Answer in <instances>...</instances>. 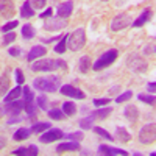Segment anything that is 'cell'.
<instances>
[{
	"instance_id": "6da1fadb",
	"label": "cell",
	"mask_w": 156,
	"mask_h": 156,
	"mask_svg": "<svg viewBox=\"0 0 156 156\" xmlns=\"http://www.w3.org/2000/svg\"><path fill=\"white\" fill-rule=\"evenodd\" d=\"M58 69H67V64L64 59H36V62L31 64L33 72H53Z\"/></svg>"
},
{
	"instance_id": "7a4b0ae2",
	"label": "cell",
	"mask_w": 156,
	"mask_h": 156,
	"mask_svg": "<svg viewBox=\"0 0 156 156\" xmlns=\"http://www.w3.org/2000/svg\"><path fill=\"white\" fill-rule=\"evenodd\" d=\"M33 87L44 92H56L58 87H61V80L58 75H50V76H41L33 80Z\"/></svg>"
},
{
	"instance_id": "3957f363",
	"label": "cell",
	"mask_w": 156,
	"mask_h": 156,
	"mask_svg": "<svg viewBox=\"0 0 156 156\" xmlns=\"http://www.w3.org/2000/svg\"><path fill=\"white\" fill-rule=\"evenodd\" d=\"M86 44V31L84 28H76L75 31H72L69 36H67V45H69V50L72 51H78L81 50Z\"/></svg>"
},
{
	"instance_id": "277c9868",
	"label": "cell",
	"mask_w": 156,
	"mask_h": 156,
	"mask_svg": "<svg viewBox=\"0 0 156 156\" xmlns=\"http://www.w3.org/2000/svg\"><path fill=\"white\" fill-rule=\"evenodd\" d=\"M126 67L134 73H144L148 69V62L137 53H131L126 56Z\"/></svg>"
},
{
	"instance_id": "5b68a950",
	"label": "cell",
	"mask_w": 156,
	"mask_h": 156,
	"mask_svg": "<svg viewBox=\"0 0 156 156\" xmlns=\"http://www.w3.org/2000/svg\"><path fill=\"white\" fill-rule=\"evenodd\" d=\"M117 56H119V50H117V48H109L108 51H105V53H103V55L92 64V69H94V70H101V69L111 66V64L117 59Z\"/></svg>"
},
{
	"instance_id": "8992f818",
	"label": "cell",
	"mask_w": 156,
	"mask_h": 156,
	"mask_svg": "<svg viewBox=\"0 0 156 156\" xmlns=\"http://www.w3.org/2000/svg\"><path fill=\"white\" fill-rule=\"evenodd\" d=\"M137 139L140 144H144V145H150L154 142L156 139V126L154 123H147L140 128V131L137 134Z\"/></svg>"
},
{
	"instance_id": "52a82bcc",
	"label": "cell",
	"mask_w": 156,
	"mask_h": 156,
	"mask_svg": "<svg viewBox=\"0 0 156 156\" xmlns=\"http://www.w3.org/2000/svg\"><path fill=\"white\" fill-rule=\"evenodd\" d=\"M131 25V17H129V14H119V16H115L111 22V30L112 31H120L126 27H129Z\"/></svg>"
},
{
	"instance_id": "ba28073f",
	"label": "cell",
	"mask_w": 156,
	"mask_h": 156,
	"mask_svg": "<svg viewBox=\"0 0 156 156\" xmlns=\"http://www.w3.org/2000/svg\"><path fill=\"white\" fill-rule=\"evenodd\" d=\"M67 27V19L62 17H48V20L44 22V30L47 31H58Z\"/></svg>"
},
{
	"instance_id": "9c48e42d",
	"label": "cell",
	"mask_w": 156,
	"mask_h": 156,
	"mask_svg": "<svg viewBox=\"0 0 156 156\" xmlns=\"http://www.w3.org/2000/svg\"><path fill=\"white\" fill-rule=\"evenodd\" d=\"M64 134L59 128H48L45 129V133L41 134V137H39V140L42 142V144H48V142H55L58 139H62Z\"/></svg>"
},
{
	"instance_id": "30bf717a",
	"label": "cell",
	"mask_w": 156,
	"mask_h": 156,
	"mask_svg": "<svg viewBox=\"0 0 156 156\" xmlns=\"http://www.w3.org/2000/svg\"><path fill=\"white\" fill-rule=\"evenodd\" d=\"M59 92L62 95H66V97H70V98H78V100H84V92L83 90H80L78 87L72 86V84H64L59 87Z\"/></svg>"
},
{
	"instance_id": "8fae6325",
	"label": "cell",
	"mask_w": 156,
	"mask_h": 156,
	"mask_svg": "<svg viewBox=\"0 0 156 156\" xmlns=\"http://www.w3.org/2000/svg\"><path fill=\"white\" fill-rule=\"evenodd\" d=\"M25 108L23 100H12V101H5V111L9 115H19L22 112V109Z\"/></svg>"
},
{
	"instance_id": "7c38bea8",
	"label": "cell",
	"mask_w": 156,
	"mask_h": 156,
	"mask_svg": "<svg viewBox=\"0 0 156 156\" xmlns=\"http://www.w3.org/2000/svg\"><path fill=\"white\" fill-rule=\"evenodd\" d=\"M0 16L5 19L14 16V0H0Z\"/></svg>"
},
{
	"instance_id": "4fadbf2b",
	"label": "cell",
	"mask_w": 156,
	"mask_h": 156,
	"mask_svg": "<svg viewBox=\"0 0 156 156\" xmlns=\"http://www.w3.org/2000/svg\"><path fill=\"white\" fill-rule=\"evenodd\" d=\"M151 17H153V9H151V8H145V9L137 16V19L133 22V27H134V28L144 27L145 23H148V22L151 20Z\"/></svg>"
},
{
	"instance_id": "5bb4252c",
	"label": "cell",
	"mask_w": 156,
	"mask_h": 156,
	"mask_svg": "<svg viewBox=\"0 0 156 156\" xmlns=\"http://www.w3.org/2000/svg\"><path fill=\"white\" fill-rule=\"evenodd\" d=\"M72 11H73V2H72V0H67V2H62V3L58 5L56 14H58V17L67 19L72 14Z\"/></svg>"
},
{
	"instance_id": "9a60e30c",
	"label": "cell",
	"mask_w": 156,
	"mask_h": 156,
	"mask_svg": "<svg viewBox=\"0 0 156 156\" xmlns=\"http://www.w3.org/2000/svg\"><path fill=\"white\" fill-rule=\"evenodd\" d=\"M45 53H47V50H45L44 45H34V47H31V50L28 51L27 61L33 62V61H36V59H39V58H42Z\"/></svg>"
},
{
	"instance_id": "2e32d148",
	"label": "cell",
	"mask_w": 156,
	"mask_h": 156,
	"mask_svg": "<svg viewBox=\"0 0 156 156\" xmlns=\"http://www.w3.org/2000/svg\"><path fill=\"white\" fill-rule=\"evenodd\" d=\"M98 153L100 154H106V156H114V154H117V156H126L128 154V151L126 150H120V148H114V147H108V145H100L98 147Z\"/></svg>"
},
{
	"instance_id": "e0dca14e",
	"label": "cell",
	"mask_w": 156,
	"mask_h": 156,
	"mask_svg": "<svg viewBox=\"0 0 156 156\" xmlns=\"http://www.w3.org/2000/svg\"><path fill=\"white\" fill-rule=\"evenodd\" d=\"M56 153H64V151H76L80 150V142L72 140V142H61V144L55 148Z\"/></svg>"
},
{
	"instance_id": "ac0fdd59",
	"label": "cell",
	"mask_w": 156,
	"mask_h": 156,
	"mask_svg": "<svg viewBox=\"0 0 156 156\" xmlns=\"http://www.w3.org/2000/svg\"><path fill=\"white\" fill-rule=\"evenodd\" d=\"M123 115H125L131 123H136V120L139 119V109H137V106H134V105H128V106L123 109Z\"/></svg>"
},
{
	"instance_id": "d6986e66",
	"label": "cell",
	"mask_w": 156,
	"mask_h": 156,
	"mask_svg": "<svg viewBox=\"0 0 156 156\" xmlns=\"http://www.w3.org/2000/svg\"><path fill=\"white\" fill-rule=\"evenodd\" d=\"M12 154H25V156H36L39 154V148L36 145H30V147H20V148H16L12 150Z\"/></svg>"
},
{
	"instance_id": "ffe728a7",
	"label": "cell",
	"mask_w": 156,
	"mask_h": 156,
	"mask_svg": "<svg viewBox=\"0 0 156 156\" xmlns=\"http://www.w3.org/2000/svg\"><path fill=\"white\" fill-rule=\"evenodd\" d=\"M20 16L23 19H30V17L34 16V8L31 6L30 0H25V2L22 3V6H20Z\"/></svg>"
},
{
	"instance_id": "44dd1931",
	"label": "cell",
	"mask_w": 156,
	"mask_h": 156,
	"mask_svg": "<svg viewBox=\"0 0 156 156\" xmlns=\"http://www.w3.org/2000/svg\"><path fill=\"white\" fill-rule=\"evenodd\" d=\"M92 61H90V56L89 55H84L80 58V61H78V70H80L81 73H87V70L92 67V64H90Z\"/></svg>"
},
{
	"instance_id": "7402d4cb",
	"label": "cell",
	"mask_w": 156,
	"mask_h": 156,
	"mask_svg": "<svg viewBox=\"0 0 156 156\" xmlns=\"http://www.w3.org/2000/svg\"><path fill=\"white\" fill-rule=\"evenodd\" d=\"M114 139H119L120 142H123V144H125V142L131 140V134H129L123 126H117L115 128V137Z\"/></svg>"
},
{
	"instance_id": "603a6c76",
	"label": "cell",
	"mask_w": 156,
	"mask_h": 156,
	"mask_svg": "<svg viewBox=\"0 0 156 156\" xmlns=\"http://www.w3.org/2000/svg\"><path fill=\"white\" fill-rule=\"evenodd\" d=\"M48 128H50V123H48V122H34V123L31 125L30 131L34 133V134H41V133H44L45 129H48Z\"/></svg>"
},
{
	"instance_id": "cb8c5ba5",
	"label": "cell",
	"mask_w": 156,
	"mask_h": 156,
	"mask_svg": "<svg viewBox=\"0 0 156 156\" xmlns=\"http://www.w3.org/2000/svg\"><path fill=\"white\" fill-rule=\"evenodd\" d=\"M111 112H112L111 108H101V106H100V109H97V111H94V112H90V114H92V117H94L95 120H103V119H106V117H108Z\"/></svg>"
},
{
	"instance_id": "d4e9b609",
	"label": "cell",
	"mask_w": 156,
	"mask_h": 156,
	"mask_svg": "<svg viewBox=\"0 0 156 156\" xmlns=\"http://www.w3.org/2000/svg\"><path fill=\"white\" fill-rule=\"evenodd\" d=\"M22 95H23V103L25 105H28V103H33L34 101V92L31 90V87L30 86H25L23 89H22Z\"/></svg>"
},
{
	"instance_id": "484cf974",
	"label": "cell",
	"mask_w": 156,
	"mask_h": 156,
	"mask_svg": "<svg viewBox=\"0 0 156 156\" xmlns=\"http://www.w3.org/2000/svg\"><path fill=\"white\" fill-rule=\"evenodd\" d=\"M22 36H23V39H33L36 36V30L31 23H25L22 27Z\"/></svg>"
},
{
	"instance_id": "4316f807",
	"label": "cell",
	"mask_w": 156,
	"mask_h": 156,
	"mask_svg": "<svg viewBox=\"0 0 156 156\" xmlns=\"http://www.w3.org/2000/svg\"><path fill=\"white\" fill-rule=\"evenodd\" d=\"M94 117H92V114H89V115H86V117H83V119H80V122H78V125H80L83 129H90L92 128V125H94Z\"/></svg>"
},
{
	"instance_id": "83f0119b",
	"label": "cell",
	"mask_w": 156,
	"mask_h": 156,
	"mask_svg": "<svg viewBox=\"0 0 156 156\" xmlns=\"http://www.w3.org/2000/svg\"><path fill=\"white\" fill-rule=\"evenodd\" d=\"M30 129L28 128H25V126H22V128H19L17 131L14 133V140H25V139H28V136H30Z\"/></svg>"
},
{
	"instance_id": "f1b7e54d",
	"label": "cell",
	"mask_w": 156,
	"mask_h": 156,
	"mask_svg": "<svg viewBox=\"0 0 156 156\" xmlns=\"http://www.w3.org/2000/svg\"><path fill=\"white\" fill-rule=\"evenodd\" d=\"M67 36L69 34H62V37L58 41V44L55 45V51L56 53H64V51H66V47H67Z\"/></svg>"
},
{
	"instance_id": "f546056e",
	"label": "cell",
	"mask_w": 156,
	"mask_h": 156,
	"mask_svg": "<svg viewBox=\"0 0 156 156\" xmlns=\"http://www.w3.org/2000/svg\"><path fill=\"white\" fill-rule=\"evenodd\" d=\"M9 89V78L6 75H0V97L5 95Z\"/></svg>"
},
{
	"instance_id": "4dcf8cb0",
	"label": "cell",
	"mask_w": 156,
	"mask_h": 156,
	"mask_svg": "<svg viewBox=\"0 0 156 156\" xmlns=\"http://www.w3.org/2000/svg\"><path fill=\"white\" fill-rule=\"evenodd\" d=\"M47 115L51 120H62L66 114L62 112V109H47Z\"/></svg>"
},
{
	"instance_id": "1f68e13d",
	"label": "cell",
	"mask_w": 156,
	"mask_h": 156,
	"mask_svg": "<svg viewBox=\"0 0 156 156\" xmlns=\"http://www.w3.org/2000/svg\"><path fill=\"white\" fill-rule=\"evenodd\" d=\"M22 94V87L20 86H16L12 90H9V92L6 94V97H5V101H12V100H16V98H19V95Z\"/></svg>"
},
{
	"instance_id": "d6a6232c",
	"label": "cell",
	"mask_w": 156,
	"mask_h": 156,
	"mask_svg": "<svg viewBox=\"0 0 156 156\" xmlns=\"http://www.w3.org/2000/svg\"><path fill=\"white\" fill-rule=\"evenodd\" d=\"M62 112L66 114V115H73L76 112V106H75V103L73 101H66L62 105Z\"/></svg>"
},
{
	"instance_id": "836d02e7",
	"label": "cell",
	"mask_w": 156,
	"mask_h": 156,
	"mask_svg": "<svg viewBox=\"0 0 156 156\" xmlns=\"http://www.w3.org/2000/svg\"><path fill=\"white\" fill-rule=\"evenodd\" d=\"M34 101H36V105H37L39 109H42V111L48 109V106H47V97L45 95H37V98H34Z\"/></svg>"
},
{
	"instance_id": "e575fe53",
	"label": "cell",
	"mask_w": 156,
	"mask_h": 156,
	"mask_svg": "<svg viewBox=\"0 0 156 156\" xmlns=\"http://www.w3.org/2000/svg\"><path fill=\"white\" fill-rule=\"evenodd\" d=\"M94 128V131L100 136V137H103V139H106V140H114V137L106 131V129H103V128H100V126H92Z\"/></svg>"
},
{
	"instance_id": "d590c367",
	"label": "cell",
	"mask_w": 156,
	"mask_h": 156,
	"mask_svg": "<svg viewBox=\"0 0 156 156\" xmlns=\"http://www.w3.org/2000/svg\"><path fill=\"white\" fill-rule=\"evenodd\" d=\"M16 37H17V36H16L14 31H8V33H5V36H3L2 44H3V45H8V44H11V42H14Z\"/></svg>"
},
{
	"instance_id": "8d00e7d4",
	"label": "cell",
	"mask_w": 156,
	"mask_h": 156,
	"mask_svg": "<svg viewBox=\"0 0 156 156\" xmlns=\"http://www.w3.org/2000/svg\"><path fill=\"white\" fill-rule=\"evenodd\" d=\"M17 25H19L17 20H9V22H6L3 27H2V31H3V33H8V31H11V30H14Z\"/></svg>"
},
{
	"instance_id": "74e56055",
	"label": "cell",
	"mask_w": 156,
	"mask_h": 156,
	"mask_svg": "<svg viewBox=\"0 0 156 156\" xmlns=\"http://www.w3.org/2000/svg\"><path fill=\"white\" fill-rule=\"evenodd\" d=\"M131 97H133V92H131V90H125L123 94H120L119 97L115 98V101H117V103H123V101L129 100V98H131Z\"/></svg>"
},
{
	"instance_id": "f35d334b",
	"label": "cell",
	"mask_w": 156,
	"mask_h": 156,
	"mask_svg": "<svg viewBox=\"0 0 156 156\" xmlns=\"http://www.w3.org/2000/svg\"><path fill=\"white\" fill-rule=\"evenodd\" d=\"M137 98L144 103H148V105H154V97L153 95H147V94H139Z\"/></svg>"
},
{
	"instance_id": "ab89813d",
	"label": "cell",
	"mask_w": 156,
	"mask_h": 156,
	"mask_svg": "<svg viewBox=\"0 0 156 156\" xmlns=\"http://www.w3.org/2000/svg\"><path fill=\"white\" fill-rule=\"evenodd\" d=\"M30 3L34 9H42L47 3V0H30Z\"/></svg>"
},
{
	"instance_id": "60d3db41",
	"label": "cell",
	"mask_w": 156,
	"mask_h": 156,
	"mask_svg": "<svg viewBox=\"0 0 156 156\" xmlns=\"http://www.w3.org/2000/svg\"><path fill=\"white\" fill-rule=\"evenodd\" d=\"M8 53H9V56H12V58H17V56L22 55V48H20V47H9Z\"/></svg>"
},
{
	"instance_id": "b9f144b4",
	"label": "cell",
	"mask_w": 156,
	"mask_h": 156,
	"mask_svg": "<svg viewBox=\"0 0 156 156\" xmlns=\"http://www.w3.org/2000/svg\"><path fill=\"white\" fill-rule=\"evenodd\" d=\"M66 137H67V139H70V140H76V142H80V140L83 139V133H81V131H75V133L67 134Z\"/></svg>"
},
{
	"instance_id": "7bdbcfd3",
	"label": "cell",
	"mask_w": 156,
	"mask_h": 156,
	"mask_svg": "<svg viewBox=\"0 0 156 156\" xmlns=\"http://www.w3.org/2000/svg\"><path fill=\"white\" fill-rule=\"evenodd\" d=\"M14 73H16V81H17V84H22V83L25 81L23 72H22L20 69H16V70H14Z\"/></svg>"
},
{
	"instance_id": "ee69618b",
	"label": "cell",
	"mask_w": 156,
	"mask_h": 156,
	"mask_svg": "<svg viewBox=\"0 0 156 156\" xmlns=\"http://www.w3.org/2000/svg\"><path fill=\"white\" fill-rule=\"evenodd\" d=\"M109 101H111L109 98H95V100H94V105L100 108V106H105V105H108Z\"/></svg>"
},
{
	"instance_id": "f6af8a7d",
	"label": "cell",
	"mask_w": 156,
	"mask_h": 156,
	"mask_svg": "<svg viewBox=\"0 0 156 156\" xmlns=\"http://www.w3.org/2000/svg\"><path fill=\"white\" fill-rule=\"evenodd\" d=\"M144 53L145 55H154V42H151L150 45L144 47Z\"/></svg>"
},
{
	"instance_id": "bcb514c9",
	"label": "cell",
	"mask_w": 156,
	"mask_h": 156,
	"mask_svg": "<svg viewBox=\"0 0 156 156\" xmlns=\"http://www.w3.org/2000/svg\"><path fill=\"white\" fill-rule=\"evenodd\" d=\"M51 16H53V9L47 8L44 12H41V16H39V17H41V19H47V17H51Z\"/></svg>"
},
{
	"instance_id": "7dc6e473",
	"label": "cell",
	"mask_w": 156,
	"mask_h": 156,
	"mask_svg": "<svg viewBox=\"0 0 156 156\" xmlns=\"http://www.w3.org/2000/svg\"><path fill=\"white\" fill-rule=\"evenodd\" d=\"M62 36H55V37H44L42 39V42H45V44H50V42H53V41H59Z\"/></svg>"
},
{
	"instance_id": "c3c4849f",
	"label": "cell",
	"mask_w": 156,
	"mask_h": 156,
	"mask_svg": "<svg viewBox=\"0 0 156 156\" xmlns=\"http://www.w3.org/2000/svg\"><path fill=\"white\" fill-rule=\"evenodd\" d=\"M147 90H148V92H151V94H153L154 90H156V83H154V81L148 83V84H147Z\"/></svg>"
},
{
	"instance_id": "681fc988",
	"label": "cell",
	"mask_w": 156,
	"mask_h": 156,
	"mask_svg": "<svg viewBox=\"0 0 156 156\" xmlns=\"http://www.w3.org/2000/svg\"><path fill=\"white\" fill-rule=\"evenodd\" d=\"M5 145H6V137L0 136V150H2V148H5Z\"/></svg>"
},
{
	"instance_id": "f907efd6",
	"label": "cell",
	"mask_w": 156,
	"mask_h": 156,
	"mask_svg": "<svg viewBox=\"0 0 156 156\" xmlns=\"http://www.w3.org/2000/svg\"><path fill=\"white\" fill-rule=\"evenodd\" d=\"M6 115V111H5V105H0V117Z\"/></svg>"
},
{
	"instance_id": "816d5d0a",
	"label": "cell",
	"mask_w": 156,
	"mask_h": 156,
	"mask_svg": "<svg viewBox=\"0 0 156 156\" xmlns=\"http://www.w3.org/2000/svg\"><path fill=\"white\" fill-rule=\"evenodd\" d=\"M117 90H119V86H114V87L109 89V94H114V92H117Z\"/></svg>"
},
{
	"instance_id": "f5cc1de1",
	"label": "cell",
	"mask_w": 156,
	"mask_h": 156,
	"mask_svg": "<svg viewBox=\"0 0 156 156\" xmlns=\"http://www.w3.org/2000/svg\"><path fill=\"white\" fill-rule=\"evenodd\" d=\"M103 2H108V0H103Z\"/></svg>"
}]
</instances>
